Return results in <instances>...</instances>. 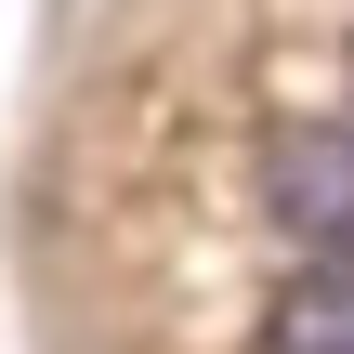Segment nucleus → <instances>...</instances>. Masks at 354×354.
Returning <instances> with one entry per match:
<instances>
[{
	"instance_id": "nucleus-1",
	"label": "nucleus",
	"mask_w": 354,
	"mask_h": 354,
	"mask_svg": "<svg viewBox=\"0 0 354 354\" xmlns=\"http://www.w3.org/2000/svg\"><path fill=\"white\" fill-rule=\"evenodd\" d=\"M276 223L315 236V250H354V118L276 145Z\"/></svg>"
},
{
	"instance_id": "nucleus-2",
	"label": "nucleus",
	"mask_w": 354,
	"mask_h": 354,
	"mask_svg": "<svg viewBox=\"0 0 354 354\" xmlns=\"http://www.w3.org/2000/svg\"><path fill=\"white\" fill-rule=\"evenodd\" d=\"M263 354H354V250L302 263V276L263 302Z\"/></svg>"
}]
</instances>
